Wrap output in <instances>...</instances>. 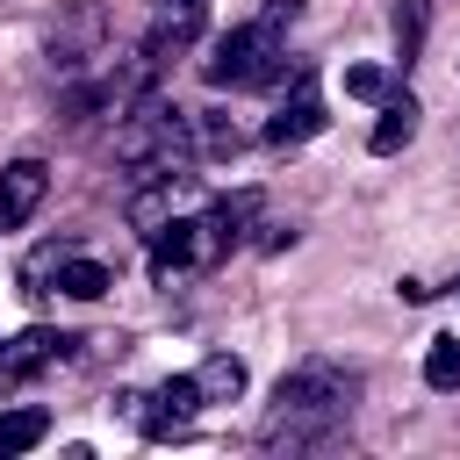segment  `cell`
<instances>
[{"mask_svg":"<svg viewBox=\"0 0 460 460\" xmlns=\"http://www.w3.org/2000/svg\"><path fill=\"white\" fill-rule=\"evenodd\" d=\"M187 266H201V259H194V216H165V223L151 230V273L172 280V273H187Z\"/></svg>","mask_w":460,"mask_h":460,"instance_id":"9","label":"cell"},{"mask_svg":"<svg viewBox=\"0 0 460 460\" xmlns=\"http://www.w3.org/2000/svg\"><path fill=\"white\" fill-rule=\"evenodd\" d=\"M194 144L201 151H216V158H237V122H223V115H194Z\"/></svg>","mask_w":460,"mask_h":460,"instance_id":"17","label":"cell"},{"mask_svg":"<svg viewBox=\"0 0 460 460\" xmlns=\"http://www.w3.org/2000/svg\"><path fill=\"white\" fill-rule=\"evenodd\" d=\"M388 29H395V65L410 72V65L424 58V36H431V0H395Z\"/></svg>","mask_w":460,"mask_h":460,"instance_id":"11","label":"cell"},{"mask_svg":"<svg viewBox=\"0 0 460 460\" xmlns=\"http://www.w3.org/2000/svg\"><path fill=\"white\" fill-rule=\"evenodd\" d=\"M194 115H180L172 101H158V93H144L129 115H122V129H115V158L129 165V180H194L187 165H194Z\"/></svg>","mask_w":460,"mask_h":460,"instance_id":"2","label":"cell"},{"mask_svg":"<svg viewBox=\"0 0 460 460\" xmlns=\"http://www.w3.org/2000/svg\"><path fill=\"white\" fill-rule=\"evenodd\" d=\"M50 280H58V295H72V302H101V295L115 288L101 259H72V252L58 259V273H50Z\"/></svg>","mask_w":460,"mask_h":460,"instance_id":"13","label":"cell"},{"mask_svg":"<svg viewBox=\"0 0 460 460\" xmlns=\"http://www.w3.org/2000/svg\"><path fill=\"white\" fill-rule=\"evenodd\" d=\"M410 137H417V101H410V93H388V101H381V122H374V137H367V144L388 158V151H402Z\"/></svg>","mask_w":460,"mask_h":460,"instance_id":"12","label":"cell"},{"mask_svg":"<svg viewBox=\"0 0 460 460\" xmlns=\"http://www.w3.org/2000/svg\"><path fill=\"white\" fill-rule=\"evenodd\" d=\"M65 345H72V338H58V331H43V323H36V331H22L14 345H0V381H29V374H36V367H50Z\"/></svg>","mask_w":460,"mask_h":460,"instance_id":"10","label":"cell"},{"mask_svg":"<svg viewBox=\"0 0 460 460\" xmlns=\"http://www.w3.org/2000/svg\"><path fill=\"white\" fill-rule=\"evenodd\" d=\"M352 402H359V374L338 367V359H302L273 381V402L259 417V446H288V453H309V446H331L345 424H352Z\"/></svg>","mask_w":460,"mask_h":460,"instance_id":"1","label":"cell"},{"mask_svg":"<svg viewBox=\"0 0 460 460\" xmlns=\"http://www.w3.org/2000/svg\"><path fill=\"white\" fill-rule=\"evenodd\" d=\"M194 381H201V402H237V395H244V359L208 352V359L194 367Z\"/></svg>","mask_w":460,"mask_h":460,"instance_id":"14","label":"cell"},{"mask_svg":"<svg viewBox=\"0 0 460 460\" xmlns=\"http://www.w3.org/2000/svg\"><path fill=\"white\" fill-rule=\"evenodd\" d=\"M295 14H302V0H266L259 22H237L230 36H216V50L201 58V79H208V86H230V93H244V86H273L280 65H288L280 29H288Z\"/></svg>","mask_w":460,"mask_h":460,"instance_id":"3","label":"cell"},{"mask_svg":"<svg viewBox=\"0 0 460 460\" xmlns=\"http://www.w3.org/2000/svg\"><path fill=\"white\" fill-rule=\"evenodd\" d=\"M201 22H208V0H165V7H158V29H151V43H144V58L187 50V43L201 36Z\"/></svg>","mask_w":460,"mask_h":460,"instance_id":"8","label":"cell"},{"mask_svg":"<svg viewBox=\"0 0 460 460\" xmlns=\"http://www.w3.org/2000/svg\"><path fill=\"white\" fill-rule=\"evenodd\" d=\"M259 208H266V201H259V187H237V194H223L208 216H194V259H201V266H216L230 244H244V230L259 223Z\"/></svg>","mask_w":460,"mask_h":460,"instance_id":"4","label":"cell"},{"mask_svg":"<svg viewBox=\"0 0 460 460\" xmlns=\"http://www.w3.org/2000/svg\"><path fill=\"white\" fill-rule=\"evenodd\" d=\"M137 402H144L137 424H144L151 438H172V431L194 424V410H201V381H194V374H172L165 388H151V395H137Z\"/></svg>","mask_w":460,"mask_h":460,"instance_id":"6","label":"cell"},{"mask_svg":"<svg viewBox=\"0 0 460 460\" xmlns=\"http://www.w3.org/2000/svg\"><path fill=\"white\" fill-rule=\"evenodd\" d=\"M331 115H323V86H316V72L309 65H295V79H288V93H280V108H273V122H266V144H309L316 129H323Z\"/></svg>","mask_w":460,"mask_h":460,"instance_id":"5","label":"cell"},{"mask_svg":"<svg viewBox=\"0 0 460 460\" xmlns=\"http://www.w3.org/2000/svg\"><path fill=\"white\" fill-rule=\"evenodd\" d=\"M424 381H431V388H460V338H431V352H424Z\"/></svg>","mask_w":460,"mask_h":460,"instance_id":"16","label":"cell"},{"mask_svg":"<svg viewBox=\"0 0 460 460\" xmlns=\"http://www.w3.org/2000/svg\"><path fill=\"white\" fill-rule=\"evenodd\" d=\"M43 187H50L43 158H14V165L0 172V230H22V223L36 216V201H43Z\"/></svg>","mask_w":460,"mask_h":460,"instance_id":"7","label":"cell"},{"mask_svg":"<svg viewBox=\"0 0 460 460\" xmlns=\"http://www.w3.org/2000/svg\"><path fill=\"white\" fill-rule=\"evenodd\" d=\"M43 431H50V417H43V410H0V460L29 453Z\"/></svg>","mask_w":460,"mask_h":460,"instance_id":"15","label":"cell"},{"mask_svg":"<svg viewBox=\"0 0 460 460\" xmlns=\"http://www.w3.org/2000/svg\"><path fill=\"white\" fill-rule=\"evenodd\" d=\"M345 93L352 101H388V72L381 65H345Z\"/></svg>","mask_w":460,"mask_h":460,"instance_id":"18","label":"cell"},{"mask_svg":"<svg viewBox=\"0 0 460 460\" xmlns=\"http://www.w3.org/2000/svg\"><path fill=\"white\" fill-rule=\"evenodd\" d=\"M453 295H460V288H453Z\"/></svg>","mask_w":460,"mask_h":460,"instance_id":"19","label":"cell"}]
</instances>
